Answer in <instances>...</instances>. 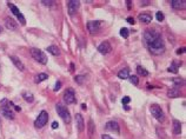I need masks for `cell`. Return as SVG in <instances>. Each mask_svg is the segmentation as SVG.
Segmentation results:
<instances>
[{
	"mask_svg": "<svg viewBox=\"0 0 186 139\" xmlns=\"http://www.w3.org/2000/svg\"><path fill=\"white\" fill-rule=\"evenodd\" d=\"M55 110H57L58 114L61 117V119H63V120L66 124H70L71 123V114H70V111L67 110V107H65L61 104H57L55 105Z\"/></svg>",
	"mask_w": 186,
	"mask_h": 139,
	"instance_id": "cell-3",
	"label": "cell"
},
{
	"mask_svg": "<svg viewBox=\"0 0 186 139\" xmlns=\"http://www.w3.org/2000/svg\"><path fill=\"white\" fill-rule=\"evenodd\" d=\"M130 100H131L130 97H124L121 102H123V104H125V105H126V104H129V103H130Z\"/></svg>",
	"mask_w": 186,
	"mask_h": 139,
	"instance_id": "cell-34",
	"label": "cell"
},
{
	"mask_svg": "<svg viewBox=\"0 0 186 139\" xmlns=\"http://www.w3.org/2000/svg\"><path fill=\"white\" fill-rule=\"evenodd\" d=\"M64 102L66 104H73L75 103V94L73 88H67L64 93Z\"/></svg>",
	"mask_w": 186,
	"mask_h": 139,
	"instance_id": "cell-8",
	"label": "cell"
},
{
	"mask_svg": "<svg viewBox=\"0 0 186 139\" xmlns=\"http://www.w3.org/2000/svg\"><path fill=\"white\" fill-rule=\"evenodd\" d=\"M173 84H174V88H178V90H179V87L184 86L185 82H184L183 78H174L173 79Z\"/></svg>",
	"mask_w": 186,
	"mask_h": 139,
	"instance_id": "cell-22",
	"label": "cell"
},
{
	"mask_svg": "<svg viewBox=\"0 0 186 139\" xmlns=\"http://www.w3.org/2000/svg\"><path fill=\"white\" fill-rule=\"evenodd\" d=\"M13 106H14L13 103L7 100V99H3L1 103H0V112L7 119H14V112L12 111Z\"/></svg>",
	"mask_w": 186,
	"mask_h": 139,
	"instance_id": "cell-2",
	"label": "cell"
},
{
	"mask_svg": "<svg viewBox=\"0 0 186 139\" xmlns=\"http://www.w3.org/2000/svg\"><path fill=\"white\" fill-rule=\"evenodd\" d=\"M94 130H95V125H94V123H93V120L91 119V120L89 122V136H90V138H92L93 137V134H94Z\"/></svg>",
	"mask_w": 186,
	"mask_h": 139,
	"instance_id": "cell-24",
	"label": "cell"
},
{
	"mask_svg": "<svg viewBox=\"0 0 186 139\" xmlns=\"http://www.w3.org/2000/svg\"><path fill=\"white\" fill-rule=\"evenodd\" d=\"M47 122H48V113L46 111H41L40 114H39V117L35 119L34 125L38 128H41L47 124Z\"/></svg>",
	"mask_w": 186,
	"mask_h": 139,
	"instance_id": "cell-6",
	"label": "cell"
},
{
	"mask_svg": "<svg viewBox=\"0 0 186 139\" xmlns=\"http://www.w3.org/2000/svg\"><path fill=\"white\" fill-rule=\"evenodd\" d=\"M184 52H185V48L181 47V48H178V49H177V52H175V53H177V54H181V53H184Z\"/></svg>",
	"mask_w": 186,
	"mask_h": 139,
	"instance_id": "cell-35",
	"label": "cell"
},
{
	"mask_svg": "<svg viewBox=\"0 0 186 139\" xmlns=\"http://www.w3.org/2000/svg\"><path fill=\"white\" fill-rule=\"evenodd\" d=\"M9 59L12 60V63L15 65V67L18 70H20V71H25V65L23 64V61L18 57H15V55H9Z\"/></svg>",
	"mask_w": 186,
	"mask_h": 139,
	"instance_id": "cell-15",
	"label": "cell"
},
{
	"mask_svg": "<svg viewBox=\"0 0 186 139\" xmlns=\"http://www.w3.org/2000/svg\"><path fill=\"white\" fill-rule=\"evenodd\" d=\"M47 78H48V76H47L46 73H39V74H37L35 78H34V83H35V84H40V83L45 82Z\"/></svg>",
	"mask_w": 186,
	"mask_h": 139,
	"instance_id": "cell-19",
	"label": "cell"
},
{
	"mask_svg": "<svg viewBox=\"0 0 186 139\" xmlns=\"http://www.w3.org/2000/svg\"><path fill=\"white\" fill-rule=\"evenodd\" d=\"M81 107H83V110H86V104H83Z\"/></svg>",
	"mask_w": 186,
	"mask_h": 139,
	"instance_id": "cell-42",
	"label": "cell"
},
{
	"mask_svg": "<svg viewBox=\"0 0 186 139\" xmlns=\"http://www.w3.org/2000/svg\"><path fill=\"white\" fill-rule=\"evenodd\" d=\"M40 3L43 5H45V6H48V7H51V6L54 5V1H52V0H48V1H47V0H41Z\"/></svg>",
	"mask_w": 186,
	"mask_h": 139,
	"instance_id": "cell-31",
	"label": "cell"
},
{
	"mask_svg": "<svg viewBox=\"0 0 186 139\" xmlns=\"http://www.w3.org/2000/svg\"><path fill=\"white\" fill-rule=\"evenodd\" d=\"M178 68H179V64H177L175 61H173L171 64V66L169 67V71L172 73H178Z\"/></svg>",
	"mask_w": 186,
	"mask_h": 139,
	"instance_id": "cell-27",
	"label": "cell"
},
{
	"mask_svg": "<svg viewBox=\"0 0 186 139\" xmlns=\"http://www.w3.org/2000/svg\"><path fill=\"white\" fill-rule=\"evenodd\" d=\"M180 132H181V124L179 120L174 119L173 120V133L175 136H178V134H180Z\"/></svg>",
	"mask_w": 186,
	"mask_h": 139,
	"instance_id": "cell-17",
	"label": "cell"
},
{
	"mask_svg": "<svg viewBox=\"0 0 186 139\" xmlns=\"http://www.w3.org/2000/svg\"><path fill=\"white\" fill-rule=\"evenodd\" d=\"M138 19H139V20H140L141 23H144V24H150V23L152 21V17H151L150 14H147V13L139 14Z\"/></svg>",
	"mask_w": 186,
	"mask_h": 139,
	"instance_id": "cell-18",
	"label": "cell"
},
{
	"mask_svg": "<svg viewBox=\"0 0 186 139\" xmlns=\"http://www.w3.org/2000/svg\"><path fill=\"white\" fill-rule=\"evenodd\" d=\"M1 32H3V27H1V26H0V33H1Z\"/></svg>",
	"mask_w": 186,
	"mask_h": 139,
	"instance_id": "cell-43",
	"label": "cell"
},
{
	"mask_svg": "<svg viewBox=\"0 0 186 139\" xmlns=\"http://www.w3.org/2000/svg\"><path fill=\"white\" fill-rule=\"evenodd\" d=\"M23 97H24V99H25L27 103H33V100H34L33 94L30 93V92H24V93H23Z\"/></svg>",
	"mask_w": 186,
	"mask_h": 139,
	"instance_id": "cell-26",
	"label": "cell"
},
{
	"mask_svg": "<svg viewBox=\"0 0 186 139\" xmlns=\"http://www.w3.org/2000/svg\"><path fill=\"white\" fill-rule=\"evenodd\" d=\"M31 54H32V57L35 59L38 63H40L43 65H46L47 64V57H46V54L41 51V49H39V48H31Z\"/></svg>",
	"mask_w": 186,
	"mask_h": 139,
	"instance_id": "cell-4",
	"label": "cell"
},
{
	"mask_svg": "<svg viewBox=\"0 0 186 139\" xmlns=\"http://www.w3.org/2000/svg\"><path fill=\"white\" fill-rule=\"evenodd\" d=\"M58 126H59V124H58L57 122H53L52 123V128H58Z\"/></svg>",
	"mask_w": 186,
	"mask_h": 139,
	"instance_id": "cell-38",
	"label": "cell"
},
{
	"mask_svg": "<svg viewBox=\"0 0 186 139\" xmlns=\"http://www.w3.org/2000/svg\"><path fill=\"white\" fill-rule=\"evenodd\" d=\"M151 113H152V116H153L159 123H163V122L165 120L164 112H163V110H161V108H160L158 105H157V104H154V105L151 106Z\"/></svg>",
	"mask_w": 186,
	"mask_h": 139,
	"instance_id": "cell-5",
	"label": "cell"
},
{
	"mask_svg": "<svg viewBox=\"0 0 186 139\" xmlns=\"http://www.w3.org/2000/svg\"><path fill=\"white\" fill-rule=\"evenodd\" d=\"M129 80H130L133 85H138V84H139V79H138V77H137V76H130V77H129Z\"/></svg>",
	"mask_w": 186,
	"mask_h": 139,
	"instance_id": "cell-29",
	"label": "cell"
},
{
	"mask_svg": "<svg viewBox=\"0 0 186 139\" xmlns=\"http://www.w3.org/2000/svg\"><path fill=\"white\" fill-rule=\"evenodd\" d=\"M87 28H89L90 33H95L97 31H99L100 28V21H95V20H91L87 23Z\"/></svg>",
	"mask_w": 186,
	"mask_h": 139,
	"instance_id": "cell-12",
	"label": "cell"
},
{
	"mask_svg": "<svg viewBox=\"0 0 186 139\" xmlns=\"http://www.w3.org/2000/svg\"><path fill=\"white\" fill-rule=\"evenodd\" d=\"M98 51H99L101 54H107L112 51V46L109 41H104L101 43L99 46H98Z\"/></svg>",
	"mask_w": 186,
	"mask_h": 139,
	"instance_id": "cell-11",
	"label": "cell"
},
{
	"mask_svg": "<svg viewBox=\"0 0 186 139\" xmlns=\"http://www.w3.org/2000/svg\"><path fill=\"white\" fill-rule=\"evenodd\" d=\"M79 5H80V1H78V0H70V1H67L68 13H70L71 15H73V14L78 11V8H79Z\"/></svg>",
	"mask_w": 186,
	"mask_h": 139,
	"instance_id": "cell-9",
	"label": "cell"
},
{
	"mask_svg": "<svg viewBox=\"0 0 186 139\" xmlns=\"http://www.w3.org/2000/svg\"><path fill=\"white\" fill-rule=\"evenodd\" d=\"M155 18H157V20H158V21H163L165 19V15L161 12H157L155 13Z\"/></svg>",
	"mask_w": 186,
	"mask_h": 139,
	"instance_id": "cell-32",
	"label": "cell"
},
{
	"mask_svg": "<svg viewBox=\"0 0 186 139\" xmlns=\"http://www.w3.org/2000/svg\"><path fill=\"white\" fill-rule=\"evenodd\" d=\"M7 5H8V7H9V8H11L12 13H13V14H14V15L18 18V20L20 21V24H21V25H25V24H26V19H25V17L23 15V13H21V12L18 9V7H17L15 5L11 4V3H8Z\"/></svg>",
	"mask_w": 186,
	"mask_h": 139,
	"instance_id": "cell-7",
	"label": "cell"
},
{
	"mask_svg": "<svg viewBox=\"0 0 186 139\" xmlns=\"http://www.w3.org/2000/svg\"><path fill=\"white\" fill-rule=\"evenodd\" d=\"M75 124H77V127H78V130H79V132H83L85 128V123H84V118L80 113L75 114Z\"/></svg>",
	"mask_w": 186,
	"mask_h": 139,
	"instance_id": "cell-14",
	"label": "cell"
},
{
	"mask_svg": "<svg viewBox=\"0 0 186 139\" xmlns=\"http://www.w3.org/2000/svg\"><path fill=\"white\" fill-rule=\"evenodd\" d=\"M60 87H61V82H57L55 83V87H54V91H59L60 90Z\"/></svg>",
	"mask_w": 186,
	"mask_h": 139,
	"instance_id": "cell-33",
	"label": "cell"
},
{
	"mask_svg": "<svg viewBox=\"0 0 186 139\" xmlns=\"http://www.w3.org/2000/svg\"><path fill=\"white\" fill-rule=\"evenodd\" d=\"M146 47H147L150 49V52L154 55H160L164 53L165 51V44H164V40L161 35H159L157 39H154V40L152 43H150L149 45H146Z\"/></svg>",
	"mask_w": 186,
	"mask_h": 139,
	"instance_id": "cell-1",
	"label": "cell"
},
{
	"mask_svg": "<svg viewBox=\"0 0 186 139\" xmlns=\"http://www.w3.org/2000/svg\"><path fill=\"white\" fill-rule=\"evenodd\" d=\"M185 4H186L185 0H172V1H171V6H172L174 9L184 8V7H185Z\"/></svg>",
	"mask_w": 186,
	"mask_h": 139,
	"instance_id": "cell-16",
	"label": "cell"
},
{
	"mask_svg": "<svg viewBox=\"0 0 186 139\" xmlns=\"http://www.w3.org/2000/svg\"><path fill=\"white\" fill-rule=\"evenodd\" d=\"M143 4H144V5H149L150 1H141V5H143Z\"/></svg>",
	"mask_w": 186,
	"mask_h": 139,
	"instance_id": "cell-41",
	"label": "cell"
},
{
	"mask_svg": "<svg viewBox=\"0 0 186 139\" xmlns=\"http://www.w3.org/2000/svg\"><path fill=\"white\" fill-rule=\"evenodd\" d=\"M85 77L84 76H77L75 78H74V80H75V83H78L79 85H83L84 84V82H85Z\"/></svg>",
	"mask_w": 186,
	"mask_h": 139,
	"instance_id": "cell-28",
	"label": "cell"
},
{
	"mask_svg": "<svg viewBox=\"0 0 186 139\" xmlns=\"http://www.w3.org/2000/svg\"><path fill=\"white\" fill-rule=\"evenodd\" d=\"M47 51H48V53H51L52 55H59L60 54V51H59V48H58V46H54V45L48 46Z\"/></svg>",
	"mask_w": 186,
	"mask_h": 139,
	"instance_id": "cell-21",
	"label": "cell"
},
{
	"mask_svg": "<svg viewBox=\"0 0 186 139\" xmlns=\"http://www.w3.org/2000/svg\"><path fill=\"white\" fill-rule=\"evenodd\" d=\"M129 77H130L129 68H123L118 72V78L120 79H129Z\"/></svg>",
	"mask_w": 186,
	"mask_h": 139,
	"instance_id": "cell-20",
	"label": "cell"
},
{
	"mask_svg": "<svg viewBox=\"0 0 186 139\" xmlns=\"http://www.w3.org/2000/svg\"><path fill=\"white\" fill-rule=\"evenodd\" d=\"M127 23H130V24H132V25H133V24H134L135 21H134V19H133V18L129 17V18H127Z\"/></svg>",
	"mask_w": 186,
	"mask_h": 139,
	"instance_id": "cell-36",
	"label": "cell"
},
{
	"mask_svg": "<svg viewBox=\"0 0 186 139\" xmlns=\"http://www.w3.org/2000/svg\"><path fill=\"white\" fill-rule=\"evenodd\" d=\"M13 107H14V110H15V111H18V112H19V111H21V108L19 107V106H17V105H14Z\"/></svg>",
	"mask_w": 186,
	"mask_h": 139,
	"instance_id": "cell-39",
	"label": "cell"
},
{
	"mask_svg": "<svg viewBox=\"0 0 186 139\" xmlns=\"http://www.w3.org/2000/svg\"><path fill=\"white\" fill-rule=\"evenodd\" d=\"M129 34H130V32H129V29H127L126 27H124V28L120 29V35H121V37H124V38H129Z\"/></svg>",
	"mask_w": 186,
	"mask_h": 139,
	"instance_id": "cell-30",
	"label": "cell"
},
{
	"mask_svg": "<svg viewBox=\"0 0 186 139\" xmlns=\"http://www.w3.org/2000/svg\"><path fill=\"white\" fill-rule=\"evenodd\" d=\"M5 26H6L7 29H11V31H17L18 29V24L9 17H7L5 19Z\"/></svg>",
	"mask_w": 186,
	"mask_h": 139,
	"instance_id": "cell-13",
	"label": "cell"
},
{
	"mask_svg": "<svg viewBox=\"0 0 186 139\" xmlns=\"http://www.w3.org/2000/svg\"><path fill=\"white\" fill-rule=\"evenodd\" d=\"M126 3H127V6H129V8H130L131 7V1H130V0H127Z\"/></svg>",
	"mask_w": 186,
	"mask_h": 139,
	"instance_id": "cell-40",
	"label": "cell"
},
{
	"mask_svg": "<svg viewBox=\"0 0 186 139\" xmlns=\"http://www.w3.org/2000/svg\"><path fill=\"white\" fill-rule=\"evenodd\" d=\"M137 73L139 76H143V77H147L149 76V71L146 68H144L143 66H138L137 67Z\"/></svg>",
	"mask_w": 186,
	"mask_h": 139,
	"instance_id": "cell-25",
	"label": "cell"
},
{
	"mask_svg": "<svg viewBox=\"0 0 186 139\" xmlns=\"http://www.w3.org/2000/svg\"><path fill=\"white\" fill-rule=\"evenodd\" d=\"M105 128L109 131H112V132H115L117 134L120 133V128H119V125L117 122L114 120H111V122H107L106 125H105Z\"/></svg>",
	"mask_w": 186,
	"mask_h": 139,
	"instance_id": "cell-10",
	"label": "cell"
},
{
	"mask_svg": "<svg viewBox=\"0 0 186 139\" xmlns=\"http://www.w3.org/2000/svg\"><path fill=\"white\" fill-rule=\"evenodd\" d=\"M179 94H180V92H179L178 88H171V90L167 92V97H170V98H178Z\"/></svg>",
	"mask_w": 186,
	"mask_h": 139,
	"instance_id": "cell-23",
	"label": "cell"
},
{
	"mask_svg": "<svg viewBox=\"0 0 186 139\" xmlns=\"http://www.w3.org/2000/svg\"><path fill=\"white\" fill-rule=\"evenodd\" d=\"M101 139H113V138H111L109 134H103L101 136Z\"/></svg>",
	"mask_w": 186,
	"mask_h": 139,
	"instance_id": "cell-37",
	"label": "cell"
}]
</instances>
